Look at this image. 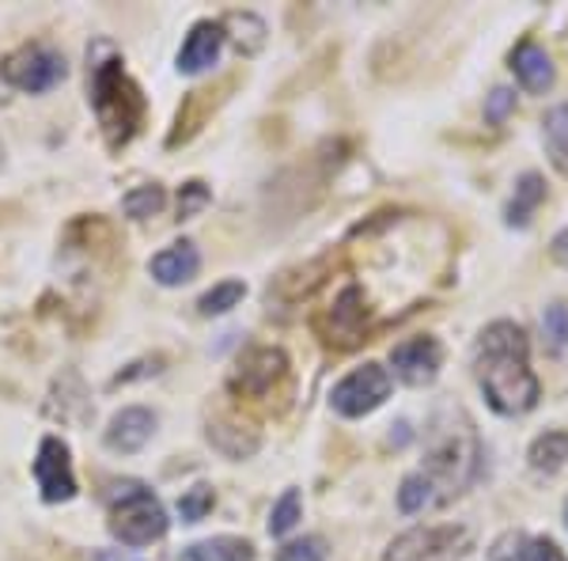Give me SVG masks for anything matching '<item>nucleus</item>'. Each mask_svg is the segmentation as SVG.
<instances>
[{
    "label": "nucleus",
    "instance_id": "c85d7f7f",
    "mask_svg": "<svg viewBox=\"0 0 568 561\" xmlns=\"http://www.w3.org/2000/svg\"><path fill=\"white\" fill-rule=\"evenodd\" d=\"M300 517H304V501H300V490H284L281 501L273 504L270 512V535H288L292 528L300 523Z\"/></svg>",
    "mask_w": 568,
    "mask_h": 561
},
{
    "label": "nucleus",
    "instance_id": "5701e85b",
    "mask_svg": "<svg viewBox=\"0 0 568 561\" xmlns=\"http://www.w3.org/2000/svg\"><path fill=\"white\" fill-rule=\"evenodd\" d=\"M546 201V179L538 171H527L516 182V194H511L508 209H504V224L508 228H527L530 217L538 213V206Z\"/></svg>",
    "mask_w": 568,
    "mask_h": 561
},
{
    "label": "nucleus",
    "instance_id": "f3484780",
    "mask_svg": "<svg viewBox=\"0 0 568 561\" xmlns=\"http://www.w3.org/2000/svg\"><path fill=\"white\" fill-rule=\"evenodd\" d=\"M152 432H155V413L149 407H125L110 418V425L103 432V444L110 448V452L133 455L149 444Z\"/></svg>",
    "mask_w": 568,
    "mask_h": 561
},
{
    "label": "nucleus",
    "instance_id": "423d86ee",
    "mask_svg": "<svg viewBox=\"0 0 568 561\" xmlns=\"http://www.w3.org/2000/svg\"><path fill=\"white\" fill-rule=\"evenodd\" d=\"M80 259L84 266H95L114 278L118 270H125V243L118 236V228L106 217H77L65 228V262Z\"/></svg>",
    "mask_w": 568,
    "mask_h": 561
},
{
    "label": "nucleus",
    "instance_id": "2f4dec72",
    "mask_svg": "<svg viewBox=\"0 0 568 561\" xmlns=\"http://www.w3.org/2000/svg\"><path fill=\"white\" fill-rule=\"evenodd\" d=\"M209 201H213V190L201 179H190L186 187L179 190V220H194L201 209H209Z\"/></svg>",
    "mask_w": 568,
    "mask_h": 561
},
{
    "label": "nucleus",
    "instance_id": "7c9ffc66",
    "mask_svg": "<svg viewBox=\"0 0 568 561\" xmlns=\"http://www.w3.org/2000/svg\"><path fill=\"white\" fill-rule=\"evenodd\" d=\"M163 368H168V357L163 353L141 357V361H133L130 368H122V372L110 380V388H125V383H136V380H152V375H160Z\"/></svg>",
    "mask_w": 568,
    "mask_h": 561
},
{
    "label": "nucleus",
    "instance_id": "ea45409f",
    "mask_svg": "<svg viewBox=\"0 0 568 561\" xmlns=\"http://www.w3.org/2000/svg\"><path fill=\"white\" fill-rule=\"evenodd\" d=\"M95 561H106V558H95Z\"/></svg>",
    "mask_w": 568,
    "mask_h": 561
},
{
    "label": "nucleus",
    "instance_id": "4468645a",
    "mask_svg": "<svg viewBox=\"0 0 568 561\" xmlns=\"http://www.w3.org/2000/svg\"><path fill=\"white\" fill-rule=\"evenodd\" d=\"M205 437L220 455L235 459V463L251 459L262 448V432L254 429L251 421H243L240 413H213V418L205 421Z\"/></svg>",
    "mask_w": 568,
    "mask_h": 561
},
{
    "label": "nucleus",
    "instance_id": "473e14b6",
    "mask_svg": "<svg viewBox=\"0 0 568 561\" xmlns=\"http://www.w3.org/2000/svg\"><path fill=\"white\" fill-rule=\"evenodd\" d=\"M277 561H326V542L318 535L284 542V547L277 550Z\"/></svg>",
    "mask_w": 568,
    "mask_h": 561
},
{
    "label": "nucleus",
    "instance_id": "393cba45",
    "mask_svg": "<svg viewBox=\"0 0 568 561\" xmlns=\"http://www.w3.org/2000/svg\"><path fill=\"white\" fill-rule=\"evenodd\" d=\"M224 27H227V31H235V46H240L243 58H254V53L265 46V34H270V31H265V23L254 12H232L224 20Z\"/></svg>",
    "mask_w": 568,
    "mask_h": 561
},
{
    "label": "nucleus",
    "instance_id": "ddd939ff",
    "mask_svg": "<svg viewBox=\"0 0 568 561\" xmlns=\"http://www.w3.org/2000/svg\"><path fill=\"white\" fill-rule=\"evenodd\" d=\"M439 364H444V345L428 334L406 338L390 349V368L406 388H428L439 375Z\"/></svg>",
    "mask_w": 568,
    "mask_h": 561
},
{
    "label": "nucleus",
    "instance_id": "1a4fd4ad",
    "mask_svg": "<svg viewBox=\"0 0 568 561\" xmlns=\"http://www.w3.org/2000/svg\"><path fill=\"white\" fill-rule=\"evenodd\" d=\"M368 319H372V308H368V300H364V289L361 284H345L334 297V303H329L326 311H318L311 327H315L323 345L353 349V345L368 342Z\"/></svg>",
    "mask_w": 568,
    "mask_h": 561
},
{
    "label": "nucleus",
    "instance_id": "bb28decb",
    "mask_svg": "<svg viewBox=\"0 0 568 561\" xmlns=\"http://www.w3.org/2000/svg\"><path fill=\"white\" fill-rule=\"evenodd\" d=\"M243 297H246L243 281H220L197 300V311H201V315H227L232 308H240Z\"/></svg>",
    "mask_w": 568,
    "mask_h": 561
},
{
    "label": "nucleus",
    "instance_id": "a211bd4d",
    "mask_svg": "<svg viewBox=\"0 0 568 561\" xmlns=\"http://www.w3.org/2000/svg\"><path fill=\"white\" fill-rule=\"evenodd\" d=\"M45 413L58 421H65V425H88L91 421V399H88V388L84 380H80L72 368H65V372L53 380L50 388V402H45Z\"/></svg>",
    "mask_w": 568,
    "mask_h": 561
},
{
    "label": "nucleus",
    "instance_id": "20e7f679",
    "mask_svg": "<svg viewBox=\"0 0 568 561\" xmlns=\"http://www.w3.org/2000/svg\"><path fill=\"white\" fill-rule=\"evenodd\" d=\"M227 391L243 402V407L273 410V399L288 402L292 394V361L281 345H251L235 361L232 375H227Z\"/></svg>",
    "mask_w": 568,
    "mask_h": 561
},
{
    "label": "nucleus",
    "instance_id": "4be33fe9",
    "mask_svg": "<svg viewBox=\"0 0 568 561\" xmlns=\"http://www.w3.org/2000/svg\"><path fill=\"white\" fill-rule=\"evenodd\" d=\"M254 542L240 535H216V539H201L190 542L179 554V561H254Z\"/></svg>",
    "mask_w": 568,
    "mask_h": 561
},
{
    "label": "nucleus",
    "instance_id": "6ab92c4d",
    "mask_svg": "<svg viewBox=\"0 0 568 561\" xmlns=\"http://www.w3.org/2000/svg\"><path fill=\"white\" fill-rule=\"evenodd\" d=\"M197 270H201V254L190 239H179V243L163 247V251L152 254V262H149L152 281L163 284V289H179V284L194 281Z\"/></svg>",
    "mask_w": 568,
    "mask_h": 561
},
{
    "label": "nucleus",
    "instance_id": "f8f14e48",
    "mask_svg": "<svg viewBox=\"0 0 568 561\" xmlns=\"http://www.w3.org/2000/svg\"><path fill=\"white\" fill-rule=\"evenodd\" d=\"M34 482L45 504H65L77 497V474H72V452L61 437H42L34 455Z\"/></svg>",
    "mask_w": 568,
    "mask_h": 561
},
{
    "label": "nucleus",
    "instance_id": "58836bf2",
    "mask_svg": "<svg viewBox=\"0 0 568 561\" xmlns=\"http://www.w3.org/2000/svg\"><path fill=\"white\" fill-rule=\"evenodd\" d=\"M565 523H568V501H565Z\"/></svg>",
    "mask_w": 568,
    "mask_h": 561
},
{
    "label": "nucleus",
    "instance_id": "a878e982",
    "mask_svg": "<svg viewBox=\"0 0 568 561\" xmlns=\"http://www.w3.org/2000/svg\"><path fill=\"white\" fill-rule=\"evenodd\" d=\"M163 206H168V190L160 187V182H149V187H136L130 194L122 198V209L125 217L133 220H149V217H160Z\"/></svg>",
    "mask_w": 568,
    "mask_h": 561
},
{
    "label": "nucleus",
    "instance_id": "a19ab883",
    "mask_svg": "<svg viewBox=\"0 0 568 561\" xmlns=\"http://www.w3.org/2000/svg\"><path fill=\"white\" fill-rule=\"evenodd\" d=\"M565 110H568V107H565Z\"/></svg>",
    "mask_w": 568,
    "mask_h": 561
},
{
    "label": "nucleus",
    "instance_id": "9d476101",
    "mask_svg": "<svg viewBox=\"0 0 568 561\" xmlns=\"http://www.w3.org/2000/svg\"><path fill=\"white\" fill-rule=\"evenodd\" d=\"M390 399V372L383 364H361L345 375L342 383L329 394V407L342 418H368L372 410H379Z\"/></svg>",
    "mask_w": 568,
    "mask_h": 561
},
{
    "label": "nucleus",
    "instance_id": "4c0bfd02",
    "mask_svg": "<svg viewBox=\"0 0 568 561\" xmlns=\"http://www.w3.org/2000/svg\"><path fill=\"white\" fill-rule=\"evenodd\" d=\"M0 168H4V144H0Z\"/></svg>",
    "mask_w": 568,
    "mask_h": 561
},
{
    "label": "nucleus",
    "instance_id": "f03ea898",
    "mask_svg": "<svg viewBox=\"0 0 568 561\" xmlns=\"http://www.w3.org/2000/svg\"><path fill=\"white\" fill-rule=\"evenodd\" d=\"M478 467H481V440L474 432L470 418L459 410L436 413L433 432H428L425 467L417 471L428 482V490H433L436 504L455 501L478 478Z\"/></svg>",
    "mask_w": 568,
    "mask_h": 561
},
{
    "label": "nucleus",
    "instance_id": "b1692460",
    "mask_svg": "<svg viewBox=\"0 0 568 561\" xmlns=\"http://www.w3.org/2000/svg\"><path fill=\"white\" fill-rule=\"evenodd\" d=\"M527 463H530V471H538V474L561 471L568 463V432L549 429L542 437H535V444H530V452H527Z\"/></svg>",
    "mask_w": 568,
    "mask_h": 561
},
{
    "label": "nucleus",
    "instance_id": "39448f33",
    "mask_svg": "<svg viewBox=\"0 0 568 561\" xmlns=\"http://www.w3.org/2000/svg\"><path fill=\"white\" fill-rule=\"evenodd\" d=\"M168 509L152 490H144L141 482L118 485L114 501H110L106 528L122 547H152L155 539L168 535Z\"/></svg>",
    "mask_w": 568,
    "mask_h": 561
},
{
    "label": "nucleus",
    "instance_id": "e433bc0d",
    "mask_svg": "<svg viewBox=\"0 0 568 561\" xmlns=\"http://www.w3.org/2000/svg\"><path fill=\"white\" fill-rule=\"evenodd\" d=\"M20 213L23 209L16 206V201H4V206H0V224H12V220H20Z\"/></svg>",
    "mask_w": 568,
    "mask_h": 561
},
{
    "label": "nucleus",
    "instance_id": "7ed1b4c3",
    "mask_svg": "<svg viewBox=\"0 0 568 561\" xmlns=\"http://www.w3.org/2000/svg\"><path fill=\"white\" fill-rule=\"evenodd\" d=\"M91 107H95L99 130H103L110 152H122L141 133L144 118H149V99L125 72V61L118 53L91 61Z\"/></svg>",
    "mask_w": 568,
    "mask_h": 561
},
{
    "label": "nucleus",
    "instance_id": "6e6552de",
    "mask_svg": "<svg viewBox=\"0 0 568 561\" xmlns=\"http://www.w3.org/2000/svg\"><path fill=\"white\" fill-rule=\"evenodd\" d=\"M0 77L12 88L27 91V96H45L69 77V61L50 42H27L16 53H8L4 66H0Z\"/></svg>",
    "mask_w": 568,
    "mask_h": 561
},
{
    "label": "nucleus",
    "instance_id": "c9c22d12",
    "mask_svg": "<svg viewBox=\"0 0 568 561\" xmlns=\"http://www.w3.org/2000/svg\"><path fill=\"white\" fill-rule=\"evenodd\" d=\"M549 254H554L557 266H568V228L554 236V243H549Z\"/></svg>",
    "mask_w": 568,
    "mask_h": 561
},
{
    "label": "nucleus",
    "instance_id": "72a5a7b5",
    "mask_svg": "<svg viewBox=\"0 0 568 561\" xmlns=\"http://www.w3.org/2000/svg\"><path fill=\"white\" fill-rule=\"evenodd\" d=\"M542 330H546L549 345H554V353H561L568 345V308L565 303H549L546 315H542Z\"/></svg>",
    "mask_w": 568,
    "mask_h": 561
},
{
    "label": "nucleus",
    "instance_id": "f704fd0d",
    "mask_svg": "<svg viewBox=\"0 0 568 561\" xmlns=\"http://www.w3.org/2000/svg\"><path fill=\"white\" fill-rule=\"evenodd\" d=\"M511 110H516V91L511 88H493L489 96H485V122L489 126L508 122Z\"/></svg>",
    "mask_w": 568,
    "mask_h": 561
},
{
    "label": "nucleus",
    "instance_id": "f257e3e1",
    "mask_svg": "<svg viewBox=\"0 0 568 561\" xmlns=\"http://www.w3.org/2000/svg\"><path fill=\"white\" fill-rule=\"evenodd\" d=\"M474 372H478L485 402L504 418L530 413L542 399V383L530 372V342L524 327L511 323V319H497L478 334Z\"/></svg>",
    "mask_w": 568,
    "mask_h": 561
},
{
    "label": "nucleus",
    "instance_id": "aec40b11",
    "mask_svg": "<svg viewBox=\"0 0 568 561\" xmlns=\"http://www.w3.org/2000/svg\"><path fill=\"white\" fill-rule=\"evenodd\" d=\"M489 561H568L565 550L546 535H527V531H504L493 539Z\"/></svg>",
    "mask_w": 568,
    "mask_h": 561
},
{
    "label": "nucleus",
    "instance_id": "9b49d317",
    "mask_svg": "<svg viewBox=\"0 0 568 561\" xmlns=\"http://www.w3.org/2000/svg\"><path fill=\"white\" fill-rule=\"evenodd\" d=\"M235 84H240V77H224V80H216V84H209V88L190 91V96L179 103L175 126H171V133H168V149L175 152V149H182V144L194 141V137L209 126V118L224 107L227 91H232Z\"/></svg>",
    "mask_w": 568,
    "mask_h": 561
},
{
    "label": "nucleus",
    "instance_id": "c756f323",
    "mask_svg": "<svg viewBox=\"0 0 568 561\" xmlns=\"http://www.w3.org/2000/svg\"><path fill=\"white\" fill-rule=\"evenodd\" d=\"M213 504H216L213 485H194V490H186L179 497V517L182 523H201L213 512Z\"/></svg>",
    "mask_w": 568,
    "mask_h": 561
},
{
    "label": "nucleus",
    "instance_id": "cd10ccee",
    "mask_svg": "<svg viewBox=\"0 0 568 561\" xmlns=\"http://www.w3.org/2000/svg\"><path fill=\"white\" fill-rule=\"evenodd\" d=\"M546 149H549L554 168L568 179V110L565 107L546 118Z\"/></svg>",
    "mask_w": 568,
    "mask_h": 561
},
{
    "label": "nucleus",
    "instance_id": "dca6fc26",
    "mask_svg": "<svg viewBox=\"0 0 568 561\" xmlns=\"http://www.w3.org/2000/svg\"><path fill=\"white\" fill-rule=\"evenodd\" d=\"M224 23H213V20H201L190 27L186 42H182L179 50V72H186V77H197V72L213 69L220 61V53H224Z\"/></svg>",
    "mask_w": 568,
    "mask_h": 561
},
{
    "label": "nucleus",
    "instance_id": "412c9836",
    "mask_svg": "<svg viewBox=\"0 0 568 561\" xmlns=\"http://www.w3.org/2000/svg\"><path fill=\"white\" fill-rule=\"evenodd\" d=\"M511 72H516V80L530 96H546V91L557 84V69H554V61H549V53L530 39H524L511 50Z\"/></svg>",
    "mask_w": 568,
    "mask_h": 561
},
{
    "label": "nucleus",
    "instance_id": "2eb2a0df",
    "mask_svg": "<svg viewBox=\"0 0 568 561\" xmlns=\"http://www.w3.org/2000/svg\"><path fill=\"white\" fill-rule=\"evenodd\" d=\"M334 266H337V259L334 254H323V259H315V262H307V266H296V270H284L281 278H273V284H270V308L273 303H300V300H307L311 292L315 289H323L326 284V278L334 273Z\"/></svg>",
    "mask_w": 568,
    "mask_h": 561
},
{
    "label": "nucleus",
    "instance_id": "0eeeda50",
    "mask_svg": "<svg viewBox=\"0 0 568 561\" xmlns=\"http://www.w3.org/2000/svg\"><path fill=\"white\" fill-rule=\"evenodd\" d=\"M474 539L459 523H433V528H409L387 547L383 561H463Z\"/></svg>",
    "mask_w": 568,
    "mask_h": 561
}]
</instances>
